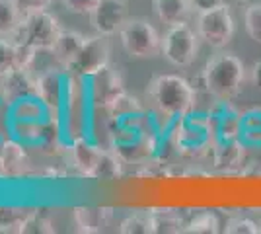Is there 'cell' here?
Masks as SVG:
<instances>
[{"mask_svg":"<svg viewBox=\"0 0 261 234\" xmlns=\"http://www.w3.org/2000/svg\"><path fill=\"white\" fill-rule=\"evenodd\" d=\"M146 98L156 119H162L168 127L195 112L199 92L191 80L179 74H156L146 86Z\"/></svg>","mask_w":261,"mask_h":234,"instance_id":"cell-1","label":"cell"},{"mask_svg":"<svg viewBox=\"0 0 261 234\" xmlns=\"http://www.w3.org/2000/svg\"><path fill=\"white\" fill-rule=\"evenodd\" d=\"M205 80V92L217 103H230L244 90L248 68L236 53L222 51L211 57L201 70Z\"/></svg>","mask_w":261,"mask_h":234,"instance_id":"cell-2","label":"cell"},{"mask_svg":"<svg viewBox=\"0 0 261 234\" xmlns=\"http://www.w3.org/2000/svg\"><path fill=\"white\" fill-rule=\"evenodd\" d=\"M170 141L174 145L175 152L184 158L201 160L211 156L217 133H215V123L211 113H189L184 119L175 121L172 125Z\"/></svg>","mask_w":261,"mask_h":234,"instance_id":"cell-3","label":"cell"},{"mask_svg":"<svg viewBox=\"0 0 261 234\" xmlns=\"http://www.w3.org/2000/svg\"><path fill=\"white\" fill-rule=\"evenodd\" d=\"M61 30V23L51 12H47V8H37L22 12V20L12 39L32 45L37 51H53Z\"/></svg>","mask_w":261,"mask_h":234,"instance_id":"cell-4","label":"cell"},{"mask_svg":"<svg viewBox=\"0 0 261 234\" xmlns=\"http://www.w3.org/2000/svg\"><path fill=\"white\" fill-rule=\"evenodd\" d=\"M201 49V37L195 28H191L189 22L168 25V30L162 35V47L160 55L177 68L191 67L199 57Z\"/></svg>","mask_w":261,"mask_h":234,"instance_id":"cell-5","label":"cell"},{"mask_svg":"<svg viewBox=\"0 0 261 234\" xmlns=\"http://www.w3.org/2000/svg\"><path fill=\"white\" fill-rule=\"evenodd\" d=\"M117 35L123 51L130 59H154L160 55L162 35L146 18H127Z\"/></svg>","mask_w":261,"mask_h":234,"instance_id":"cell-6","label":"cell"},{"mask_svg":"<svg viewBox=\"0 0 261 234\" xmlns=\"http://www.w3.org/2000/svg\"><path fill=\"white\" fill-rule=\"evenodd\" d=\"M195 30L201 41L213 49H224L232 43L236 35V20L230 4H220L217 8L195 14Z\"/></svg>","mask_w":261,"mask_h":234,"instance_id":"cell-7","label":"cell"},{"mask_svg":"<svg viewBox=\"0 0 261 234\" xmlns=\"http://www.w3.org/2000/svg\"><path fill=\"white\" fill-rule=\"evenodd\" d=\"M109 61H111V43L108 35H88L80 53L72 61V65L66 68V72L86 80L99 72L103 67H108Z\"/></svg>","mask_w":261,"mask_h":234,"instance_id":"cell-8","label":"cell"},{"mask_svg":"<svg viewBox=\"0 0 261 234\" xmlns=\"http://www.w3.org/2000/svg\"><path fill=\"white\" fill-rule=\"evenodd\" d=\"M88 16H90V23L96 34L111 37V35L119 34L123 23L129 18L127 0H98V4Z\"/></svg>","mask_w":261,"mask_h":234,"instance_id":"cell-9","label":"cell"},{"mask_svg":"<svg viewBox=\"0 0 261 234\" xmlns=\"http://www.w3.org/2000/svg\"><path fill=\"white\" fill-rule=\"evenodd\" d=\"M66 82L68 76L61 68H47L37 76V98L41 100L49 117H53V112H61L66 98Z\"/></svg>","mask_w":261,"mask_h":234,"instance_id":"cell-10","label":"cell"},{"mask_svg":"<svg viewBox=\"0 0 261 234\" xmlns=\"http://www.w3.org/2000/svg\"><path fill=\"white\" fill-rule=\"evenodd\" d=\"M0 92L8 108L25 98H37V78H33L30 68H10L0 76Z\"/></svg>","mask_w":261,"mask_h":234,"instance_id":"cell-11","label":"cell"},{"mask_svg":"<svg viewBox=\"0 0 261 234\" xmlns=\"http://www.w3.org/2000/svg\"><path fill=\"white\" fill-rule=\"evenodd\" d=\"M88 80H90L88 98H90L92 103L101 106V108H108L121 92H125V88H123V78H121L119 70L113 68L111 65L103 67L99 72H96L94 76H90Z\"/></svg>","mask_w":261,"mask_h":234,"instance_id":"cell-12","label":"cell"},{"mask_svg":"<svg viewBox=\"0 0 261 234\" xmlns=\"http://www.w3.org/2000/svg\"><path fill=\"white\" fill-rule=\"evenodd\" d=\"M248 148L250 146L242 139H218L211 152V162L220 172L238 170L242 168V164H246Z\"/></svg>","mask_w":261,"mask_h":234,"instance_id":"cell-13","label":"cell"},{"mask_svg":"<svg viewBox=\"0 0 261 234\" xmlns=\"http://www.w3.org/2000/svg\"><path fill=\"white\" fill-rule=\"evenodd\" d=\"M101 150L103 148H99L92 139H88L86 135H80V137H74L70 143V160L82 176L92 178V172L98 164Z\"/></svg>","mask_w":261,"mask_h":234,"instance_id":"cell-14","label":"cell"},{"mask_svg":"<svg viewBox=\"0 0 261 234\" xmlns=\"http://www.w3.org/2000/svg\"><path fill=\"white\" fill-rule=\"evenodd\" d=\"M152 12L164 25L189 22L197 14L193 0H152Z\"/></svg>","mask_w":261,"mask_h":234,"instance_id":"cell-15","label":"cell"},{"mask_svg":"<svg viewBox=\"0 0 261 234\" xmlns=\"http://www.w3.org/2000/svg\"><path fill=\"white\" fill-rule=\"evenodd\" d=\"M215 133L218 139H240L242 137V112L234 110L230 103H217L211 112Z\"/></svg>","mask_w":261,"mask_h":234,"instance_id":"cell-16","label":"cell"},{"mask_svg":"<svg viewBox=\"0 0 261 234\" xmlns=\"http://www.w3.org/2000/svg\"><path fill=\"white\" fill-rule=\"evenodd\" d=\"M113 211L109 207H76L74 209V223L80 232L96 234L103 232L106 226L111 223Z\"/></svg>","mask_w":261,"mask_h":234,"instance_id":"cell-17","label":"cell"},{"mask_svg":"<svg viewBox=\"0 0 261 234\" xmlns=\"http://www.w3.org/2000/svg\"><path fill=\"white\" fill-rule=\"evenodd\" d=\"M86 37L88 35L74 32V30H61V34L57 37V43H55L51 53L55 55L57 63L65 68V70L76 59V55L80 53V49H82V45L86 41Z\"/></svg>","mask_w":261,"mask_h":234,"instance_id":"cell-18","label":"cell"},{"mask_svg":"<svg viewBox=\"0 0 261 234\" xmlns=\"http://www.w3.org/2000/svg\"><path fill=\"white\" fill-rule=\"evenodd\" d=\"M106 110H108L111 121H125V119H135V117L148 115L146 106L137 96L127 94V92H121Z\"/></svg>","mask_w":261,"mask_h":234,"instance_id":"cell-19","label":"cell"},{"mask_svg":"<svg viewBox=\"0 0 261 234\" xmlns=\"http://www.w3.org/2000/svg\"><path fill=\"white\" fill-rule=\"evenodd\" d=\"M0 154L8 168V178H20L25 174L28 168V154L20 141L16 139H4L0 143Z\"/></svg>","mask_w":261,"mask_h":234,"instance_id":"cell-20","label":"cell"},{"mask_svg":"<svg viewBox=\"0 0 261 234\" xmlns=\"http://www.w3.org/2000/svg\"><path fill=\"white\" fill-rule=\"evenodd\" d=\"M150 221H152V232L156 234H177L185 230V221L175 209L160 207L150 211Z\"/></svg>","mask_w":261,"mask_h":234,"instance_id":"cell-21","label":"cell"},{"mask_svg":"<svg viewBox=\"0 0 261 234\" xmlns=\"http://www.w3.org/2000/svg\"><path fill=\"white\" fill-rule=\"evenodd\" d=\"M123 174V160L115 150H101L99 160L94 172H92V178L94 179H103V181H113V179L121 178Z\"/></svg>","mask_w":261,"mask_h":234,"instance_id":"cell-22","label":"cell"},{"mask_svg":"<svg viewBox=\"0 0 261 234\" xmlns=\"http://www.w3.org/2000/svg\"><path fill=\"white\" fill-rule=\"evenodd\" d=\"M250 148H261V108L242 112V137Z\"/></svg>","mask_w":261,"mask_h":234,"instance_id":"cell-23","label":"cell"},{"mask_svg":"<svg viewBox=\"0 0 261 234\" xmlns=\"http://www.w3.org/2000/svg\"><path fill=\"white\" fill-rule=\"evenodd\" d=\"M222 230V223L213 211L197 213L193 219H189L185 223V230L187 234H217Z\"/></svg>","mask_w":261,"mask_h":234,"instance_id":"cell-24","label":"cell"},{"mask_svg":"<svg viewBox=\"0 0 261 234\" xmlns=\"http://www.w3.org/2000/svg\"><path fill=\"white\" fill-rule=\"evenodd\" d=\"M22 20V10L16 0H0V35L12 37Z\"/></svg>","mask_w":261,"mask_h":234,"instance_id":"cell-25","label":"cell"},{"mask_svg":"<svg viewBox=\"0 0 261 234\" xmlns=\"http://www.w3.org/2000/svg\"><path fill=\"white\" fill-rule=\"evenodd\" d=\"M121 234H150L152 232V221L150 211H133L123 217L117 228Z\"/></svg>","mask_w":261,"mask_h":234,"instance_id":"cell-26","label":"cell"},{"mask_svg":"<svg viewBox=\"0 0 261 234\" xmlns=\"http://www.w3.org/2000/svg\"><path fill=\"white\" fill-rule=\"evenodd\" d=\"M28 215H30V209L0 205V232H20Z\"/></svg>","mask_w":261,"mask_h":234,"instance_id":"cell-27","label":"cell"},{"mask_svg":"<svg viewBox=\"0 0 261 234\" xmlns=\"http://www.w3.org/2000/svg\"><path fill=\"white\" fill-rule=\"evenodd\" d=\"M244 28L253 43L261 45V2H251L244 10Z\"/></svg>","mask_w":261,"mask_h":234,"instance_id":"cell-28","label":"cell"},{"mask_svg":"<svg viewBox=\"0 0 261 234\" xmlns=\"http://www.w3.org/2000/svg\"><path fill=\"white\" fill-rule=\"evenodd\" d=\"M22 234H49L55 232V226L51 223V219L41 211H30V215L25 217L22 228Z\"/></svg>","mask_w":261,"mask_h":234,"instance_id":"cell-29","label":"cell"},{"mask_svg":"<svg viewBox=\"0 0 261 234\" xmlns=\"http://www.w3.org/2000/svg\"><path fill=\"white\" fill-rule=\"evenodd\" d=\"M222 232L226 234H261V226L257 221H253L250 217L236 215L230 217L226 223L222 224Z\"/></svg>","mask_w":261,"mask_h":234,"instance_id":"cell-30","label":"cell"},{"mask_svg":"<svg viewBox=\"0 0 261 234\" xmlns=\"http://www.w3.org/2000/svg\"><path fill=\"white\" fill-rule=\"evenodd\" d=\"M37 57V49L28 43L14 41V68H32Z\"/></svg>","mask_w":261,"mask_h":234,"instance_id":"cell-31","label":"cell"},{"mask_svg":"<svg viewBox=\"0 0 261 234\" xmlns=\"http://www.w3.org/2000/svg\"><path fill=\"white\" fill-rule=\"evenodd\" d=\"M14 68V39L0 35V76Z\"/></svg>","mask_w":261,"mask_h":234,"instance_id":"cell-32","label":"cell"},{"mask_svg":"<svg viewBox=\"0 0 261 234\" xmlns=\"http://www.w3.org/2000/svg\"><path fill=\"white\" fill-rule=\"evenodd\" d=\"M63 4L72 14H90L98 4V0H63Z\"/></svg>","mask_w":261,"mask_h":234,"instance_id":"cell-33","label":"cell"},{"mask_svg":"<svg viewBox=\"0 0 261 234\" xmlns=\"http://www.w3.org/2000/svg\"><path fill=\"white\" fill-rule=\"evenodd\" d=\"M20 10L28 12V10H37V8H47L51 4V0H16Z\"/></svg>","mask_w":261,"mask_h":234,"instance_id":"cell-34","label":"cell"},{"mask_svg":"<svg viewBox=\"0 0 261 234\" xmlns=\"http://www.w3.org/2000/svg\"><path fill=\"white\" fill-rule=\"evenodd\" d=\"M250 80L257 90H261V61L253 63L250 68Z\"/></svg>","mask_w":261,"mask_h":234,"instance_id":"cell-35","label":"cell"},{"mask_svg":"<svg viewBox=\"0 0 261 234\" xmlns=\"http://www.w3.org/2000/svg\"><path fill=\"white\" fill-rule=\"evenodd\" d=\"M195 4V10L197 12H203V10H211V8H217L220 4H224L222 0H193Z\"/></svg>","mask_w":261,"mask_h":234,"instance_id":"cell-36","label":"cell"},{"mask_svg":"<svg viewBox=\"0 0 261 234\" xmlns=\"http://www.w3.org/2000/svg\"><path fill=\"white\" fill-rule=\"evenodd\" d=\"M8 178V168H6V162H4V158L0 154V179Z\"/></svg>","mask_w":261,"mask_h":234,"instance_id":"cell-37","label":"cell"},{"mask_svg":"<svg viewBox=\"0 0 261 234\" xmlns=\"http://www.w3.org/2000/svg\"><path fill=\"white\" fill-rule=\"evenodd\" d=\"M222 2H224V4H230V6H232V4H240V2H244V0H222Z\"/></svg>","mask_w":261,"mask_h":234,"instance_id":"cell-38","label":"cell"},{"mask_svg":"<svg viewBox=\"0 0 261 234\" xmlns=\"http://www.w3.org/2000/svg\"><path fill=\"white\" fill-rule=\"evenodd\" d=\"M127 2H135V0H127Z\"/></svg>","mask_w":261,"mask_h":234,"instance_id":"cell-39","label":"cell"},{"mask_svg":"<svg viewBox=\"0 0 261 234\" xmlns=\"http://www.w3.org/2000/svg\"><path fill=\"white\" fill-rule=\"evenodd\" d=\"M259 226H261V221H259Z\"/></svg>","mask_w":261,"mask_h":234,"instance_id":"cell-40","label":"cell"}]
</instances>
